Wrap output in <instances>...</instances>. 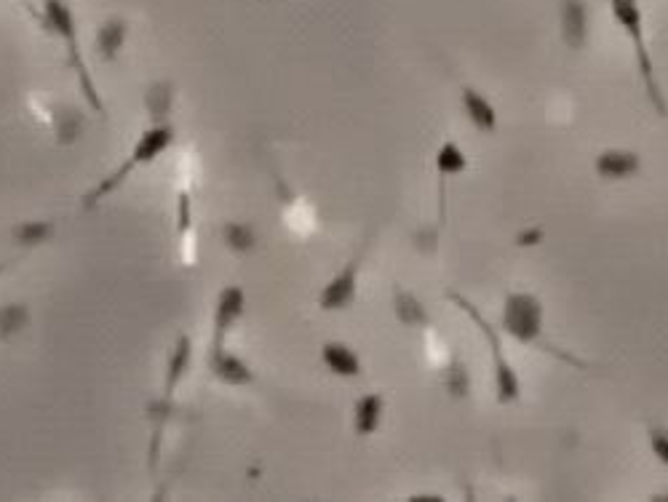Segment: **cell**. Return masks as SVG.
<instances>
[{
  "mask_svg": "<svg viewBox=\"0 0 668 502\" xmlns=\"http://www.w3.org/2000/svg\"><path fill=\"white\" fill-rule=\"evenodd\" d=\"M209 372L214 380H220L222 385H230V388H246V385L257 382L252 366L246 364L238 353L228 350V345L209 348Z\"/></svg>",
  "mask_w": 668,
  "mask_h": 502,
  "instance_id": "ba28073f",
  "label": "cell"
},
{
  "mask_svg": "<svg viewBox=\"0 0 668 502\" xmlns=\"http://www.w3.org/2000/svg\"><path fill=\"white\" fill-rule=\"evenodd\" d=\"M540 241H543V230H535V227L516 235V243H519V246H538Z\"/></svg>",
  "mask_w": 668,
  "mask_h": 502,
  "instance_id": "603a6c76",
  "label": "cell"
},
{
  "mask_svg": "<svg viewBox=\"0 0 668 502\" xmlns=\"http://www.w3.org/2000/svg\"><path fill=\"white\" fill-rule=\"evenodd\" d=\"M383 414H385V396L380 393H367L361 396L353 406V430L356 436L367 438L375 436L380 425H383Z\"/></svg>",
  "mask_w": 668,
  "mask_h": 502,
  "instance_id": "9a60e30c",
  "label": "cell"
},
{
  "mask_svg": "<svg viewBox=\"0 0 668 502\" xmlns=\"http://www.w3.org/2000/svg\"><path fill=\"white\" fill-rule=\"evenodd\" d=\"M126 41H129V22L123 17H110L97 27L94 49H97L102 62H115Z\"/></svg>",
  "mask_w": 668,
  "mask_h": 502,
  "instance_id": "4fadbf2b",
  "label": "cell"
},
{
  "mask_svg": "<svg viewBox=\"0 0 668 502\" xmlns=\"http://www.w3.org/2000/svg\"><path fill=\"white\" fill-rule=\"evenodd\" d=\"M647 438H650V449L652 454H655V460H658L660 465H668V430L652 425V428L647 430Z\"/></svg>",
  "mask_w": 668,
  "mask_h": 502,
  "instance_id": "7402d4cb",
  "label": "cell"
},
{
  "mask_svg": "<svg viewBox=\"0 0 668 502\" xmlns=\"http://www.w3.org/2000/svg\"><path fill=\"white\" fill-rule=\"evenodd\" d=\"M321 364L334 374V377H343V380H356L364 372L359 353L345 345V342H324L321 345Z\"/></svg>",
  "mask_w": 668,
  "mask_h": 502,
  "instance_id": "7c38bea8",
  "label": "cell"
},
{
  "mask_svg": "<svg viewBox=\"0 0 668 502\" xmlns=\"http://www.w3.org/2000/svg\"><path fill=\"white\" fill-rule=\"evenodd\" d=\"M27 324H30V310L22 302H9L0 308V337L9 340L14 334L25 332Z\"/></svg>",
  "mask_w": 668,
  "mask_h": 502,
  "instance_id": "d6986e66",
  "label": "cell"
},
{
  "mask_svg": "<svg viewBox=\"0 0 668 502\" xmlns=\"http://www.w3.org/2000/svg\"><path fill=\"white\" fill-rule=\"evenodd\" d=\"M364 257H367V249H361L356 257L345 262L343 270H337L326 286L318 292V308L324 313H340V310H348L359 297V273L361 265H364Z\"/></svg>",
  "mask_w": 668,
  "mask_h": 502,
  "instance_id": "8992f818",
  "label": "cell"
},
{
  "mask_svg": "<svg viewBox=\"0 0 668 502\" xmlns=\"http://www.w3.org/2000/svg\"><path fill=\"white\" fill-rule=\"evenodd\" d=\"M460 102H463L465 118L471 121V126L481 131V134H495L497 131V110L484 94H479L471 86H463L460 91Z\"/></svg>",
  "mask_w": 668,
  "mask_h": 502,
  "instance_id": "5bb4252c",
  "label": "cell"
},
{
  "mask_svg": "<svg viewBox=\"0 0 668 502\" xmlns=\"http://www.w3.org/2000/svg\"><path fill=\"white\" fill-rule=\"evenodd\" d=\"M393 305H396V316H399L401 324L407 326H425L428 324V313L423 310V305L412 297L404 289H396L393 294Z\"/></svg>",
  "mask_w": 668,
  "mask_h": 502,
  "instance_id": "ffe728a7",
  "label": "cell"
},
{
  "mask_svg": "<svg viewBox=\"0 0 668 502\" xmlns=\"http://www.w3.org/2000/svg\"><path fill=\"white\" fill-rule=\"evenodd\" d=\"M246 313V292L241 286H222V292L214 300L212 316V348L228 345V334L238 326Z\"/></svg>",
  "mask_w": 668,
  "mask_h": 502,
  "instance_id": "52a82bcc",
  "label": "cell"
},
{
  "mask_svg": "<svg viewBox=\"0 0 668 502\" xmlns=\"http://www.w3.org/2000/svg\"><path fill=\"white\" fill-rule=\"evenodd\" d=\"M468 169V158H465L463 147L457 142H444L436 153V171L441 177V187L447 182V177H455V174H463Z\"/></svg>",
  "mask_w": 668,
  "mask_h": 502,
  "instance_id": "e0dca14e",
  "label": "cell"
},
{
  "mask_svg": "<svg viewBox=\"0 0 668 502\" xmlns=\"http://www.w3.org/2000/svg\"><path fill=\"white\" fill-rule=\"evenodd\" d=\"M6 270H9V262H0V276H3Z\"/></svg>",
  "mask_w": 668,
  "mask_h": 502,
  "instance_id": "cb8c5ba5",
  "label": "cell"
},
{
  "mask_svg": "<svg viewBox=\"0 0 668 502\" xmlns=\"http://www.w3.org/2000/svg\"><path fill=\"white\" fill-rule=\"evenodd\" d=\"M610 14L615 19V25L626 33V38L634 46L636 70H639L644 94L650 99V105L655 107V113L668 118L666 97H663V89H660L658 75H655V62L650 57V46H647V38H644L642 0H610Z\"/></svg>",
  "mask_w": 668,
  "mask_h": 502,
  "instance_id": "3957f363",
  "label": "cell"
},
{
  "mask_svg": "<svg viewBox=\"0 0 668 502\" xmlns=\"http://www.w3.org/2000/svg\"><path fill=\"white\" fill-rule=\"evenodd\" d=\"M220 235L222 243H225L230 251H236V254H246V251L257 249V233H254V227L246 225V222H225Z\"/></svg>",
  "mask_w": 668,
  "mask_h": 502,
  "instance_id": "ac0fdd59",
  "label": "cell"
},
{
  "mask_svg": "<svg viewBox=\"0 0 668 502\" xmlns=\"http://www.w3.org/2000/svg\"><path fill=\"white\" fill-rule=\"evenodd\" d=\"M41 25L46 27V33L59 38L62 46H65L67 67L73 70L75 81L81 86V94L86 97V105H89L94 113L105 115V102H102V94H99L97 83L91 78L86 57H83L81 30H78V19H75V11L70 9V3H67V0H43Z\"/></svg>",
  "mask_w": 668,
  "mask_h": 502,
  "instance_id": "6da1fadb",
  "label": "cell"
},
{
  "mask_svg": "<svg viewBox=\"0 0 668 502\" xmlns=\"http://www.w3.org/2000/svg\"><path fill=\"white\" fill-rule=\"evenodd\" d=\"M594 171L602 179H631L642 171V158L634 150H620V147H610L604 153L596 155Z\"/></svg>",
  "mask_w": 668,
  "mask_h": 502,
  "instance_id": "8fae6325",
  "label": "cell"
},
{
  "mask_svg": "<svg viewBox=\"0 0 668 502\" xmlns=\"http://www.w3.org/2000/svg\"><path fill=\"white\" fill-rule=\"evenodd\" d=\"M169 107H172V86L169 83H158L147 91V110L155 115V123H161L169 115Z\"/></svg>",
  "mask_w": 668,
  "mask_h": 502,
  "instance_id": "44dd1931",
  "label": "cell"
},
{
  "mask_svg": "<svg viewBox=\"0 0 668 502\" xmlns=\"http://www.w3.org/2000/svg\"><path fill=\"white\" fill-rule=\"evenodd\" d=\"M559 27L564 43L580 51L588 41V6L586 0H562L559 3Z\"/></svg>",
  "mask_w": 668,
  "mask_h": 502,
  "instance_id": "30bf717a",
  "label": "cell"
},
{
  "mask_svg": "<svg viewBox=\"0 0 668 502\" xmlns=\"http://www.w3.org/2000/svg\"><path fill=\"white\" fill-rule=\"evenodd\" d=\"M54 233H57V225L51 219H30V222H19L14 227V243L25 246V249H35V246L49 243Z\"/></svg>",
  "mask_w": 668,
  "mask_h": 502,
  "instance_id": "2e32d148",
  "label": "cell"
},
{
  "mask_svg": "<svg viewBox=\"0 0 668 502\" xmlns=\"http://www.w3.org/2000/svg\"><path fill=\"white\" fill-rule=\"evenodd\" d=\"M543 316H546V313H543V302H540L538 294L511 292L506 297V305H503V329H506V334H511L516 342H522V345H535V348L546 350L548 356L562 358L564 364L586 369V361H580V358L554 348V345L546 340V334H543Z\"/></svg>",
  "mask_w": 668,
  "mask_h": 502,
  "instance_id": "277c9868",
  "label": "cell"
},
{
  "mask_svg": "<svg viewBox=\"0 0 668 502\" xmlns=\"http://www.w3.org/2000/svg\"><path fill=\"white\" fill-rule=\"evenodd\" d=\"M449 300L457 302L463 313L471 316V321L479 326L481 337L487 340L489 356H492V385H495V398L500 404H516L519 398H522V380H519V372H516V366L511 364L503 353V342H500V334L492 324H489L487 318L481 316V310L468 302L463 294L452 292L449 294Z\"/></svg>",
  "mask_w": 668,
  "mask_h": 502,
  "instance_id": "5b68a950",
  "label": "cell"
},
{
  "mask_svg": "<svg viewBox=\"0 0 668 502\" xmlns=\"http://www.w3.org/2000/svg\"><path fill=\"white\" fill-rule=\"evenodd\" d=\"M174 139H177V131H174V126H169V123L161 121L153 123V126H147V129L137 137L134 147H131V153L123 158L121 166L115 171H110L105 179H99L97 187L83 195V209H94V206H99V203L105 201L107 195H113L115 190L134 174V171L145 169V166L158 161V158L174 145Z\"/></svg>",
  "mask_w": 668,
  "mask_h": 502,
  "instance_id": "7a4b0ae2",
  "label": "cell"
},
{
  "mask_svg": "<svg viewBox=\"0 0 668 502\" xmlns=\"http://www.w3.org/2000/svg\"><path fill=\"white\" fill-rule=\"evenodd\" d=\"M190 364H193V340L188 334H180L177 342L172 345V353L166 358V372H163V385H161V398L166 401H174L177 390H180L182 380L188 377Z\"/></svg>",
  "mask_w": 668,
  "mask_h": 502,
  "instance_id": "9c48e42d",
  "label": "cell"
}]
</instances>
